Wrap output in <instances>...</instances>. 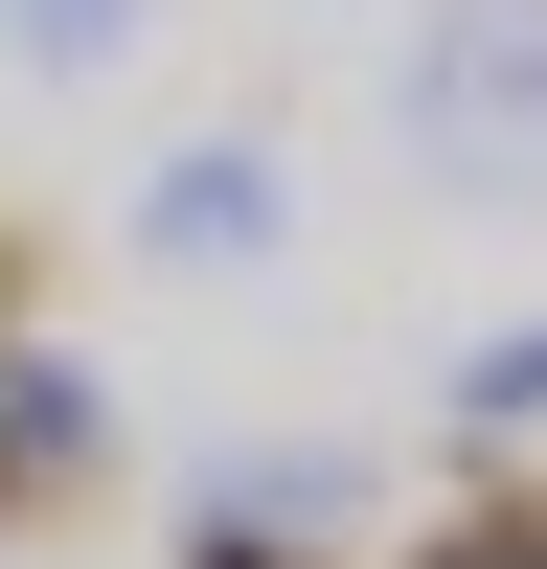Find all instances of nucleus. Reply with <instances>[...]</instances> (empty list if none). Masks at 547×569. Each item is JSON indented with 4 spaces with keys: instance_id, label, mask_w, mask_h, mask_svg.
Segmentation results:
<instances>
[{
    "instance_id": "obj_1",
    "label": "nucleus",
    "mask_w": 547,
    "mask_h": 569,
    "mask_svg": "<svg viewBox=\"0 0 547 569\" xmlns=\"http://www.w3.org/2000/svg\"><path fill=\"white\" fill-rule=\"evenodd\" d=\"M160 228H182V251H228V228H274V182H251V160H182V182H160Z\"/></svg>"
}]
</instances>
